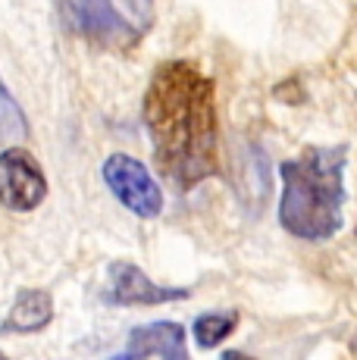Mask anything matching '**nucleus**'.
<instances>
[{
  "label": "nucleus",
  "instance_id": "obj_8",
  "mask_svg": "<svg viewBox=\"0 0 357 360\" xmlns=\"http://www.w3.org/2000/svg\"><path fill=\"white\" fill-rule=\"evenodd\" d=\"M53 320V297L41 288H22L0 323V335H35Z\"/></svg>",
  "mask_w": 357,
  "mask_h": 360
},
{
  "label": "nucleus",
  "instance_id": "obj_7",
  "mask_svg": "<svg viewBox=\"0 0 357 360\" xmlns=\"http://www.w3.org/2000/svg\"><path fill=\"white\" fill-rule=\"evenodd\" d=\"M122 357H163V360H185V329L176 320H157L148 326H135L129 332V345Z\"/></svg>",
  "mask_w": 357,
  "mask_h": 360
},
{
  "label": "nucleus",
  "instance_id": "obj_11",
  "mask_svg": "<svg viewBox=\"0 0 357 360\" xmlns=\"http://www.w3.org/2000/svg\"><path fill=\"white\" fill-rule=\"evenodd\" d=\"M0 357H4V351H0Z\"/></svg>",
  "mask_w": 357,
  "mask_h": 360
},
{
  "label": "nucleus",
  "instance_id": "obj_10",
  "mask_svg": "<svg viewBox=\"0 0 357 360\" xmlns=\"http://www.w3.org/2000/svg\"><path fill=\"white\" fill-rule=\"evenodd\" d=\"M29 131L19 103L13 101V94L6 91V85L0 82V141H13V138H22Z\"/></svg>",
  "mask_w": 357,
  "mask_h": 360
},
{
  "label": "nucleus",
  "instance_id": "obj_4",
  "mask_svg": "<svg viewBox=\"0 0 357 360\" xmlns=\"http://www.w3.org/2000/svg\"><path fill=\"white\" fill-rule=\"evenodd\" d=\"M104 182L110 195L119 200L132 217L154 219L163 213V191L150 169L132 154H110L104 160Z\"/></svg>",
  "mask_w": 357,
  "mask_h": 360
},
{
  "label": "nucleus",
  "instance_id": "obj_9",
  "mask_svg": "<svg viewBox=\"0 0 357 360\" xmlns=\"http://www.w3.org/2000/svg\"><path fill=\"white\" fill-rule=\"evenodd\" d=\"M238 326V314L235 310H210V314H201L195 320V342L201 345V348H216L219 342H226V338L235 332Z\"/></svg>",
  "mask_w": 357,
  "mask_h": 360
},
{
  "label": "nucleus",
  "instance_id": "obj_2",
  "mask_svg": "<svg viewBox=\"0 0 357 360\" xmlns=\"http://www.w3.org/2000/svg\"><path fill=\"white\" fill-rule=\"evenodd\" d=\"M348 148H307L301 157L279 166L283 198L279 226L301 241H326L342 229L345 213Z\"/></svg>",
  "mask_w": 357,
  "mask_h": 360
},
{
  "label": "nucleus",
  "instance_id": "obj_1",
  "mask_svg": "<svg viewBox=\"0 0 357 360\" xmlns=\"http://www.w3.org/2000/svg\"><path fill=\"white\" fill-rule=\"evenodd\" d=\"M154 160L178 188L219 172L216 85L191 60H169L150 75L141 101Z\"/></svg>",
  "mask_w": 357,
  "mask_h": 360
},
{
  "label": "nucleus",
  "instance_id": "obj_5",
  "mask_svg": "<svg viewBox=\"0 0 357 360\" xmlns=\"http://www.w3.org/2000/svg\"><path fill=\"white\" fill-rule=\"evenodd\" d=\"M47 198V176L25 148L0 150V207L10 213H32Z\"/></svg>",
  "mask_w": 357,
  "mask_h": 360
},
{
  "label": "nucleus",
  "instance_id": "obj_6",
  "mask_svg": "<svg viewBox=\"0 0 357 360\" xmlns=\"http://www.w3.org/2000/svg\"><path fill=\"white\" fill-rule=\"evenodd\" d=\"M110 301L122 304V307H154V304H169V301H185L191 292L188 288H169L157 285L144 269H138L129 260L110 263Z\"/></svg>",
  "mask_w": 357,
  "mask_h": 360
},
{
  "label": "nucleus",
  "instance_id": "obj_3",
  "mask_svg": "<svg viewBox=\"0 0 357 360\" xmlns=\"http://www.w3.org/2000/svg\"><path fill=\"white\" fill-rule=\"evenodd\" d=\"M72 22L107 47H132L154 19V0H70Z\"/></svg>",
  "mask_w": 357,
  "mask_h": 360
}]
</instances>
